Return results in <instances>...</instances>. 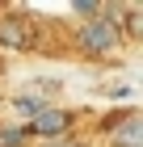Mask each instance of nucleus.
<instances>
[{"label": "nucleus", "mask_w": 143, "mask_h": 147, "mask_svg": "<svg viewBox=\"0 0 143 147\" xmlns=\"http://www.w3.org/2000/svg\"><path fill=\"white\" fill-rule=\"evenodd\" d=\"M25 135H30L25 126H9V130H0V147H21Z\"/></svg>", "instance_id": "39448f33"}, {"label": "nucleus", "mask_w": 143, "mask_h": 147, "mask_svg": "<svg viewBox=\"0 0 143 147\" xmlns=\"http://www.w3.org/2000/svg\"><path fill=\"white\" fill-rule=\"evenodd\" d=\"M76 42H80L84 55H110L114 46H118V25L110 21V13H105V17H93V21L80 25Z\"/></svg>", "instance_id": "f257e3e1"}, {"label": "nucleus", "mask_w": 143, "mask_h": 147, "mask_svg": "<svg viewBox=\"0 0 143 147\" xmlns=\"http://www.w3.org/2000/svg\"><path fill=\"white\" fill-rule=\"evenodd\" d=\"M0 42L13 46V51H30L34 46V34L21 17H0Z\"/></svg>", "instance_id": "7ed1b4c3"}, {"label": "nucleus", "mask_w": 143, "mask_h": 147, "mask_svg": "<svg viewBox=\"0 0 143 147\" xmlns=\"http://www.w3.org/2000/svg\"><path fill=\"white\" fill-rule=\"evenodd\" d=\"M110 139H114V147H143V122L131 113V118H126V122H122Z\"/></svg>", "instance_id": "20e7f679"}, {"label": "nucleus", "mask_w": 143, "mask_h": 147, "mask_svg": "<svg viewBox=\"0 0 143 147\" xmlns=\"http://www.w3.org/2000/svg\"><path fill=\"white\" fill-rule=\"evenodd\" d=\"M72 126V113L67 109H55V105H42V109L34 113V122H30V130L34 135H42V139H59Z\"/></svg>", "instance_id": "f03ea898"}, {"label": "nucleus", "mask_w": 143, "mask_h": 147, "mask_svg": "<svg viewBox=\"0 0 143 147\" xmlns=\"http://www.w3.org/2000/svg\"><path fill=\"white\" fill-rule=\"evenodd\" d=\"M59 147H88V143H80V139H63Z\"/></svg>", "instance_id": "423d86ee"}]
</instances>
